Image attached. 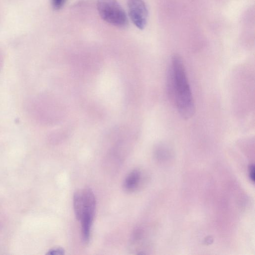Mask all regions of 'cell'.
<instances>
[{"label": "cell", "mask_w": 255, "mask_h": 255, "mask_svg": "<svg viewBox=\"0 0 255 255\" xmlns=\"http://www.w3.org/2000/svg\"><path fill=\"white\" fill-rule=\"evenodd\" d=\"M83 206L80 221L92 223L95 214L96 200L93 191L88 187L82 189Z\"/></svg>", "instance_id": "cell-4"}, {"label": "cell", "mask_w": 255, "mask_h": 255, "mask_svg": "<svg viewBox=\"0 0 255 255\" xmlns=\"http://www.w3.org/2000/svg\"><path fill=\"white\" fill-rule=\"evenodd\" d=\"M255 169H254V166L251 165L250 167V175L251 177V179L254 181L255 180Z\"/></svg>", "instance_id": "cell-9"}, {"label": "cell", "mask_w": 255, "mask_h": 255, "mask_svg": "<svg viewBox=\"0 0 255 255\" xmlns=\"http://www.w3.org/2000/svg\"><path fill=\"white\" fill-rule=\"evenodd\" d=\"M49 255H63L65 251L62 248H56L50 250L47 254Z\"/></svg>", "instance_id": "cell-7"}, {"label": "cell", "mask_w": 255, "mask_h": 255, "mask_svg": "<svg viewBox=\"0 0 255 255\" xmlns=\"http://www.w3.org/2000/svg\"><path fill=\"white\" fill-rule=\"evenodd\" d=\"M66 0H51L53 7L55 9L61 8L64 4Z\"/></svg>", "instance_id": "cell-8"}, {"label": "cell", "mask_w": 255, "mask_h": 255, "mask_svg": "<svg viewBox=\"0 0 255 255\" xmlns=\"http://www.w3.org/2000/svg\"><path fill=\"white\" fill-rule=\"evenodd\" d=\"M83 201L82 189L76 191L73 195V207L75 216L80 220L83 210Z\"/></svg>", "instance_id": "cell-6"}, {"label": "cell", "mask_w": 255, "mask_h": 255, "mask_svg": "<svg viewBox=\"0 0 255 255\" xmlns=\"http://www.w3.org/2000/svg\"><path fill=\"white\" fill-rule=\"evenodd\" d=\"M128 13L131 20L139 29H143L147 23L148 10L142 0H128Z\"/></svg>", "instance_id": "cell-3"}, {"label": "cell", "mask_w": 255, "mask_h": 255, "mask_svg": "<svg viewBox=\"0 0 255 255\" xmlns=\"http://www.w3.org/2000/svg\"><path fill=\"white\" fill-rule=\"evenodd\" d=\"M167 90L170 101L182 118L188 120L195 114V104L182 58L174 55L167 77Z\"/></svg>", "instance_id": "cell-1"}, {"label": "cell", "mask_w": 255, "mask_h": 255, "mask_svg": "<svg viewBox=\"0 0 255 255\" xmlns=\"http://www.w3.org/2000/svg\"><path fill=\"white\" fill-rule=\"evenodd\" d=\"M141 178L140 172L136 169L131 171L126 177L123 187L125 191L130 192L138 187Z\"/></svg>", "instance_id": "cell-5"}, {"label": "cell", "mask_w": 255, "mask_h": 255, "mask_svg": "<svg viewBox=\"0 0 255 255\" xmlns=\"http://www.w3.org/2000/svg\"><path fill=\"white\" fill-rule=\"evenodd\" d=\"M97 9L101 17L108 23L118 27L127 25V16L117 0H98Z\"/></svg>", "instance_id": "cell-2"}]
</instances>
